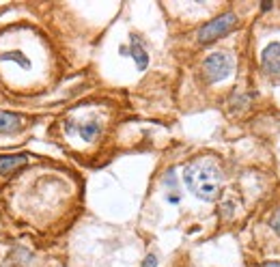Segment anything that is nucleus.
Here are the masks:
<instances>
[{"instance_id": "obj_1", "label": "nucleus", "mask_w": 280, "mask_h": 267, "mask_svg": "<svg viewBox=\"0 0 280 267\" xmlns=\"http://www.w3.org/2000/svg\"><path fill=\"white\" fill-rule=\"evenodd\" d=\"M183 183L200 200L211 203L222 192V170L213 160H194L183 168Z\"/></svg>"}, {"instance_id": "obj_2", "label": "nucleus", "mask_w": 280, "mask_h": 267, "mask_svg": "<svg viewBox=\"0 0 280 267\" xmlns=\"http://www.w3.org/2000/svg\"><path fill=\"white\" fill-rule=\"evenodd\" d=\"M237 16L233 11H228V13H222V16L218 18H213L211 22H207L205 26H200L198 28V35H196V39L200 46H207V43H213L215 39H220V37H224V35H228L233 31V28L237 26Z\"/></svg>"}, {"instance_id": "obj_3", "label": "nucleus", "mask_w": 280, "mask_h": 267, "mask_svg": "<svg viewBox=\"0 0 280 267\" xmlns=\"http://www.w3.org/2000/svg\"><path fill=\"white\" fill-rule=\"evenodd\" d=\"M233 59L226 52H213L203 61V78L209 84L226 80L233 74Z\"/></svg>"}, {"instance_id": "obj_4", "label": "nucleus", "mask_w": 280, "mask_h": 267, "mask_svg": "<svg viewBox=\"0 0 280 267\" xmlns=\"http://www.w3.org/2000/svg\"><path fill=\"white\" fill-rule=\"evenodd\" d=\"M121 54H127L132 56V61L136 65L138 71H145L147 65H149V52L145 48V41L140 39V35H129V46L127 48H121Z\"/></svg>"}, {"instance_id": "obj_5", "label": "nucleus", "mask_w": 280, "mask_h": 267, "mask_svg": "<svg viewBox=\"0 0 280 267\" xmlns=\"http://www.w3.org/2000/svg\"><path fill=\"white\" fill-rule=\"evenodd\" d=\"M67 132L78 134L84 142H93L102 136V123L97 119H84V121H69L67 123Z\"/></svg>"}, {"instance_id": "obj_6", "label": "nucleus", "mask_w": 280, "mask_h": 267, "mask_svg": "<svg viewBox=\"0 0 280 267\" xmlns=\"http://www.w3.org/2000/svg\"><path fill=\"white\" fill-rule=\"evenodd\" d=\"M261 67L267 76L271 78H280V43L274 41L263 50L261 54Z\"/></svg>"}, {"instance_id": "obj_7", "label": "nucleus", "mask_w": 280, "mask_h": 267, "mask_svg": "<svg viewBox=\"0 0 280 267\" xmlns=\"http://www.w3.org/2000/svg\"><path fill=\"white\" fill-rule=\"evenodd\" d=\"M28 164L26 153H0V177H11Z\"/></svg>"}, {"instance_id": "obj_8", "label": "nucleus", "mask_w": 280, "mask_h": 267, "mask_svg": "<svg viewBox=\"0 0 280 267\" xmlns=\"http://www.w3.org/2000/svg\"><path fill=\"white\" fill-rule=\"evenodd\" d=\"M26 119L18 112H7V110H0V136H13V134H20L24 129Z\"/></svg>"}, {"instance_id": "obj_9", "label": "nucleus", "mask_w": 280, "mask_h": 267, "mask_svg": "<svg viewBox=\"0 0 280 267\" xmlns=\"http://www.w3.org/2000/svg\"><path fill=\"white\" fill-rule=\"evenodd\" d=\"M0 63H16V65H20L22 69H33V63H31V59L24 54V52H20V50H9V52H3L0 54Z\"/></svg>"}, {"instance_id": "obj_10", "label": "nucleus", "mask_w": 280, "mask_h": 267, "mask_svg": "<svg viewBox=\"0 0 280 267\" xmlns=\"http://www.w3.org/2000/svg\"><path fill=\"white\" fill-rule=\"evenodd\" d=\"M140 267H157V256L155 254H147L145 258H142Z\"/></svg>"}, {"instance_id": "obj_11", "label": "nucleus", "mask_w": 280, "mask_h": 267, "mask_svg": "<svg viewBox=\"0 0 280 267\" xmlns=\"http://www.w3.org/2000/svg\"><path fill=\"white\" fill-rule=\"evenodd\" d=\"M271 228H274L276 233H278V237H280V209H278L274 215H271Z\"/></svg>"}, {"instance_id": "obj_12", "label": "nucleus", "mask_w": 280, "mask_h": 267, "mask_svg": "<svg viewBox=\"0 0 280 267\" xmlns=\"http://www.w3.org/2000/svg\"><path fill=\"white\" fill-rule=\"evenodd\" d=\"M263 267H280V261H269V263H265Z\"/></svg>"}, {"instance_id": "obj_13", "label": "nucleus", "mask_w": 280, "mask_h": 267, "mask_svg": "<svg viewBox=\"0 0 280 267\" xmlns=\"http://www.w3.org/2000/svg\"><path fill=\"white\" fill-rule=\"evenodd\" d=\"M271 7H274V5H271V3H263V5H261V9H263V11H269Z\"/></svg>"}, {"instance_id": "obj_14", "label": "nucleus", "mask_w": 280, "mask_h": 267, "mask_svg": "<svg viewBox=\"0 0 280 267\" xmlns=\"http://www.w3.org/2000/svg\"><path fill=\"white\" fill-rule=\"evenodd\" d=\"M0 267H16V265H13V263H3Z\"/></svg>"}]
</instances>
